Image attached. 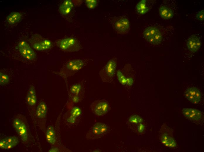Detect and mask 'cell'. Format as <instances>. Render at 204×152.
I'll return each instance as SVG.
<instances>
[{
	"mask_svg": "<svg viewBox=\"0 0 204 152\" xmlns=\"http://www.w3.org/2000/svg\"><path fill=\"white\" fill-rule=\"evenodd\" d=\"M109 128L105 124L101 122L95 123L89 129L86 134V138L94 139L100 138L107 134Z\"/></svg>",
	"mask_w": 204,
	"mask_h": 152,
	"instance_id": "6da1fadb",
	"label": "cell"
},
{
	"mask_svg": "<svg viewBox=\"0 0 204 152\" xmlns=\"http://www.w3.org/2000/svg\"><path fill=\"white\" fill-rule=\"evenodd\" d=\"M85 62L80 59H74L69 61L61 71L62 75L67 77L73 75L84 67Z\"/></svg>",
	"mask_w": 204,
	"mask_h": 152,
	"instance_id": "7a4b0ae2",
	"label": "cell"
},
{
	"mask_svg": "<svg viewBox=\"0 0 204 152\" xmlns=\"http://www.w3.org/2000/svg\"><path fill=\"white\" fill-rule=\"evenodd\" d=\"M143 36L146 40L150 43L157 45L162 40V35L159 30L154 26H149L144 30Z\"/></svg>",
	"mask_w": 204,
	"mask_h": 152,
	"instance_id": "3957f363",
	"label": "cell"
},
{
	"mask_svg": "<svg viewBox=\"0 0 204 152\" xmlns=\"http://www.w3.org/2000/svg\"><path fill=\"white\" fill-rule=\"evenodd\" d=\"M57 45L62 50L69 52L78 51L81 48L78 41L73 37H68L61 39L58 41Z\"/></svg>",
	"mask_w": 204,
	"mask_h": 152,
	"instance_id": "277c9868",
	"label": "cell"
},
{
	"mask_svg": "<svg viewBox=\"0 0 204 152\" xmlns=\"http://www.w3.org/2000/svg\"><path fill=\"white\" fill-rule=\"evenodd\" d=\"M116 67L115 62L113 60H111L100 71L99 74L103 82H109L112 80L115 72Z\"/></svg>",
	"mask_w": 204,
	"mask_h": 152,
	"instance_id": "5b68a950",
	"label": "cell"
},
{
	"mask_svg": "<svg viewBox=\"0 0 204 152\" xmlns=\"http://www.w3.org/2000/svg\"><path fill=\"white\" fill-rule=\"evenodd\" d=\"M91 109L92 112L98 116L106 114L109 109L108 102L104 99H98L93 101L91 104Z\"/></svg>",
	"mask_w": 204,
	"mask_h": 152,
	"instance_id": "8992f818",
	"label": "cell"
},
{
	"mask_svg": "<svg viewBox=\"0 0 204 152\" xmlns=\"http://www.w3.org/2000/svg\"><path fill=\"white\" fill-rule=\"evenodd\" d=\"M18 47L20 53L24 58L30 61L33 60L35 58V52L26 42L22 41L19 42Z\"/></svg>",
	"mask_w": 204,
	"mask_h": 152,
	"instance_id": "52a82bcc",
	"label": "cell"
},
{
	"mask_svg": "<svg viewBox=\"0 0 204 152\" xmlns=\"http://www.w3.org/2000/svg\"><path fill=\"white\" fill-rule=\"evenodd\" d=\"M13 123L14 129L22 141H26L28 135L27 127L24 122L21 119L16 118L13 120Z\"/></svg>",
	"mask_w": 204,
	"mask_h": 152,
	"instance_id": "ba28073f",
	"label": "cell"
},
{
	"mask_svg": "<svg viewBox=\"0 0 204 152\" xmlns=\"http://www.w3.org/2000/svg\"><path fill=\"white\" fill-rule=\"evenodd\" d=\"M185 96L191 103L196 104L200 101L202 94L198 89L195 87H191L186 90L185 93Z\"/></svg>",
	"mask_w": 204,
	"mask_h": 152,
	"instance_id": "9c48e42d",
	"label": "cell"
},
{
	"mask_svg": "<svg viewBox=\"0 0 204 152\" xmlns=\"http://www.w3.org/2000/svg\"><path fill=\"white\" fill-rule=\"evenodd\" d=\"M32 45L35 49L38 51H42L51 48L52 44L51 41L47 39H35L32 41Z\"/></svg>",
	"mask_w": 204,
	"mask_h": 152,
	"instance_id": "30bf717a",
	"label": "cell"
},
{
	"mask_svg": "<svg viewBox=\"0 0 204 152\" xmlns=\"http://www.w3.org/2000/svg\"><path fill=\"white\" fill-rule=\"evenodd\" d=\"M18 143V138L11 136L0 140V148L3 149H9L17 145Z\"/></svg>",
	"mask_w": 204,
	"mask_h": 152,
	"instance_id": "8fae6325",
	"label": "cell"
},
{
	"mask_svg": "<svg viewBox=\"0 0 204 152\" xmlns=\"http://www.w3.org/2000/svg\"><path fill=\"white\" fill-rule=\"evenodd\" d=\"M183 116L188 119L198 120L202 117V113L199 110L192 108H185L182 110Z\"/></svg>",
	"mask_w": 204,
	"mask_h": 152,
	"instance_id": "7c38bea8",
	"label": "cell"
},
{
	"mask_svg": "<svg viewBox=\"0 0 204 152\" xmlns=\"http://www.w3.org/2000/svg\"><path fill=\"white\" fill-rule=\"evenodd\" d=\"M187 45L188 48L191 51L195 52L200 48L201 45L200 39L196 35H193L188 39Z\"/></svg>",
	"mask_w": 204,
	"mask_h": 152,
	"instance_id": "4fadbf2b",
	"label": "cell"
},
{
	"mask_svg": "<svg viewBox=\"0 0 204 152\" xmlns=\"http://www.w3.org/2000/svg\"><path fill=\"white\" fill-rule=\"evenodd\" d=\"M114 27L118 32L124 33L129 30L130 27V23L127 18H121L115 22Z\"/></svg>",
	"mask_w": 204,
	"mask_h": 152,
	"instance_id": "5bb4252c",
	"label": "cell"
},
{
	"mask_svg": "<svg viewBox=\"0 0 204 152\" xmlns=\"http://www.w3.org/2000/svg\"><path fill=\"white\" fill-rule=\"evenodd\" d=\"M81 114V110L80 108L77 106L72 107L70 110L67 121L71 124H74L78 120Z\"/></svg>",
	"mask_w": 204,
	"mask_h": 152,
	"instance_id": "9a60e30c",
	"label": "cell"
},
{
	"mask_svg": "<svg viewBox=\"0 0 204 152\" xmlns=\"http://www.w3.org/2000/svg\"><path fill=\"white\" fill-rule=\"evenodd\" d=\"M47 141L50 144L54 145L56 142L55 132L54 127L52 125L48 126L46 132Z\"/></svg>",
	"mask_w": 204,
	"mask_h": 152,
	"instance_id": "2e32d148",
	"label": "cell"
},
{
	"mask_svg": "<svg viewBox=\"0 0 204 152\" xmlns=\"http://www.w3.org/2000/svg\"><path fill=\"white\" fill-rule=\"evenodd\" d=\"M73 7V4L71 0H65L59 8V12L62 15L68 14L71 12Z\"/></svg>",
	"mask_w": 204,
	"mask_h": 152,
	"instance_id": "e0dca14e",
	"label": "cell"
},
{
	"mask_svg": "<svg viewBox=\"0 0 204 152\" xmlns=\"http://www.w3.org/2000/svg\"><path fill=\"white\" fill-rule=\"evenodd\" d=\"M28 104L31 106L35 105L37 101V97L35 87L31 86L27 94L26 98Z\"/></svg>",
	"mask_w": 204,
	"mask_h": 152,
	"instance_id": "ac0fdd59",
	"label": "cell"
},
{
	"mask_svg": "<svg viewBox=\"0 0 204 152\" xmlns=\"http://www.w3.org/2000/svg\"><path fill=\"white\" fill-rule=\"evenodd\" d=\"M47 106L46 104L43 102H40L37 107L36 115L39 118H43L47 115Z\"/></svg>",
	"mask_w": 204,
	"mask_h": 152,
	"instance_id": "d6986e66",
	"label": "cell"
},
{
	"mask_svg": "<svg viewBox=\"0 0 204 152\" xmlns=\"http://www.w3.org/2000/svg\"><path fill=\"white\" fill-rule=\"evenodd\" d=\"M22 15L20 13L13 12L9 14L6 18L7 22L10 24L13 25L19 22Z\"/></svg>",
	"mask_w": 204,
	"mask_h": 152,
	"instance_id": "ffe728a7",
	"label": "cell"
},
{
	"mask_svg": "<svg viewBox=\"0 0 204 152\" xmlns=\"http://www.w3.org/2000/svg\"><path fill=\"white\" fill-rule=\"evenodd\" d=\"M162 143L166 146L170 148H174L176 146V142L171 137L166 134L163 135L161 137Z\"/></svg>",
	"mask_w": 204,
	"mask_h": 152,
	"instance_id": "44dd1931",
	"label": "cell"
},
{
	"mask_svg": "<svg viewBox=\"0 0 204 152\" xmlns=\"http://www.w3.org/2000/svg\"><path fill=\"white\" fill-rule=\"evenodd\" d=\"M159 14L162 18L168 19L172 18L174 15L173 12L169 8L165 6H162L159 8Z\"/></svg>",
	"mask_w": 204,
	"mask_h": 152,
	"instance_id": "7402d4cb",
	"label": "cell"
},
{
	"mask_svg": "<svg viewBox=\"0 0 204 152\" xmlns=\"http://www.w3.org/2000/svg\"><path fill=\"white\" fill-rule=\"evenodd\" d=\"M146 0H142L140 1L137 5L136 9L138 13L140 14H144L149 10L147 6Z\"/></svg>",
	"mask_w": 204,
	"mask_h": 152,
	"instance_id": "603a6c76",
	"label": "cell"
},
{
	"mask_svg": "<svg viewBox=\"0 0 204 152\" xmlns=\"http://www.w3.org/2000/svg\"><path fill=\"white\" fill-rule=\"evenodd\" d=\"M82 85L80 83H76L73 84L70 88V92L71 96L79 95L81 90Z\"/></svg>",
	"mask_w": 204,
	"mask_h": 152,
	"instance_id": "cb8c5ba5",
	"label": "cell"
},
{
	"mask_svg": "<svg viewBox=\"0 0 204 152\" xmlns=\"http://www.w3.org/2000/svg\"><path fill=\"white\" fill-rule=\"evenodd\" d=\"M9 81L8 76L5 73L1 72H0V84L1 85H4L7 84Z\"/></svg>",
	"mask_w": 204,
	"mask_h": 152,
	"instance_id": "d4e9b609",
	"label": "cell"
},
{
	"mask_svg": "<svg viewBox=\"0 0 204 152\" xmlns=\"http://www.w3.org/2000/svg\"><path fill=\"white\" fill-rule=\"evenodd\" d=\"M129 120L130 123L136 124H140L143 121L142 119L137 115H133L131 116Z\"/></svg>",
	"mask_w": 204,
	"mask_h": 152,
	"instance_id": "484cf974",
	"label": "cell"
},
{
	"mask_svg": "<svg viewBox=\"0 0 204 152\" xmlns=\"http://www.w3.org/2000/svg\"><path fill=\"white\" fill-rule=\"evenodd\" d=\"M85 2L87 6L90 9L94 8L97 4V1L95 0H86Z\"/></svg>",
	"mask_w": 204,
	"mask_h": 152,
	"instance_id": "4316f807",
	"label": "cell"
},
{
	"mask_svg": "<svg viewBox=\"0 0 204 152\" xmlns=\"http://www.w3.org/2000/svg\"><path fill=\"white\" fill-rule=\"evenodd\" d=\"M204 12L203 10H201L199 11L197 14L196 18L200 21L204 20Z\"/></svg>",
	"mask_w": 204,
	"mask_h": 152,
	"instance_id": "83f0119b",
	"label": "cell"
},
{
	"mask_svg": "<svg viewBox=\"0 0 204 152\" xmlns=\"http://www.w3.org/2000/svg\"><path fill=\"white\" fill-rule=\"evenodd\" d=\"M72 101L74 103L78 102L80 100V96L79 95L71 96Z\"/></svg>",
	"mask_w": 204,
	"mask_h": 152,
	"instance_id": "f1b7e54d",
	"label": "cell"
},
{
	"mask_svg": "<svg viewBox=\"0 0 204 152\" xmlns=\"http://www.w3.org/2000/svg\"><path fill=\"white\" fill-rule=\"evenodd\" d=\"M144 129V126L141 123H140L139 125L138 126V130L139 132H142Z\"/></svg>",
	"mask_w": 204,
	"mask_h": 152,
	"instance_id": "f546056e",
	"label": "cell"
},
{
	"mask_svg": "<svg viewBox=\"0 0 204 152\" xmlns=\"http://www.w3.org/2000/svg\"><path fill=\"white\" fill-rule=\"evenodd\" d=\"M59 150L57 149V148H52L50 149L49 151V152H58Z\"/></svg>",
	"mask_w": 204,
	"mask_h": 152,
	"instance_id": "4dcf8cb0",
	"label": "cell"
}]
</instances>
